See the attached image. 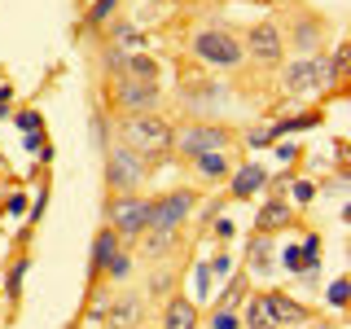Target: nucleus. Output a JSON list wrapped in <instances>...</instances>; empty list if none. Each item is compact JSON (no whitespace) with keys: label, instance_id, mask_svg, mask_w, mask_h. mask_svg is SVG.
Masks as SVG:
<instances>
[{"label":"nucleus","instance_id":"c03bdc74","mask_svg":"<svg viewBox=\"0 0 351 329\" xmlns=\"http://www.w3.org/2000/svg\"><path fill=\"white\" fill-rule=\"evenodd\" d=\"M171 285H176V277H171V272H158V277H154V281H149V290H145V299H154V294H162V290H171Z\"/></svg>","mask_w":351,"mask_h":329},{"label":"nucleus","instance_id":"cd10ccee","mask_svg":"<svg viewBox=\"0 0 351 329\" xmlns=\"http://www.w3.org/2000/svg\"><path fill=\"white\" fill-rule=\"evenodd\" d=\"M114 9H119V0H93V9H88V14H84V27H106V22L110 18H114Z\"/></svg>","mask_w":351,"mask_h":329},{"label":"nucleus","instance_id":"2f4dec72","mask_svg":"<svg viewBox=\"0 0 351 329\" xmlns=\"http://www.w3.org/2000/svg\"><path fill=\"white\" fill-rule=\"evenodd\" d=\"M347 294H351L347 277H334V281H329V290H325V303L334 307V312H343V307H347Z\"/></svg>","mask_w":351,"mask_h":329},{"label":"nucleus","instance_id":"de8ad7c7","mask_svg":"<svg viewBox=\"0 0 351 329\" xmlns=\"http://www.w3.org/2000/svg\"><path fill=\"white\" fill-rule=\"evenodd\" d=\"M219 211H224V202H219V197H215V202H206V211H202V224H211V219H219Z\"/></svg>","mask_w":351,"mask_h":329},{"label":"nucleus","instance_id":"37998d69","mask_svg":"<svg viewBox=\"0 0 351 329\" xmlns=\"http://www.w3.org/2000/svg\"><path fill=\"white\" fill-rule=\"evenodd\" d=\"M27 206H31V202H27V193H9V202H5V211H9V215H14V219H22V215H27Z\"/></svg>","mask_w":351,"mask_h":329},{"label":"nucleus","instance_id":"79ce46f5","mask_svg":"<svg viewBox=\"0 0 351 329\" xmlns=\"http://www.w3.org/2000/svg\"><path fill=\"white\" fill-rule=\"evenodd\" d=\"M14 114V84H0V123Z\"/></svg>","mask_w":351,"mask_h":329},{"label":"nucleus","instance_id":"4c0bfd02","mask_svg":"<svg viewBox=\"0 0 351 329\" xmlns=\"http://www.w3.org/2000/svg\"><path fill=\"white\" fill-rule=\"evenodd\" d=\"M272 154H277V162H285V167H294L303 149L294 145V141H272Z\"/></svg>","mask_w":351,"mask_h":329},{"label":"nucleus","instance_id":"c85d7f7f","mask_svg":"<svg viewBox=\"0 0 351 329\" xmlns=\"http://www.w3.org/2000/svg\"><path fill=\"white\" fill-rule=\"evenodd\" d=\"M285 189H290V197H285L290 206H312L316 202V184L312 180H290Z\"/></svg>","mask_w":351,"mask_h":329},{"label":"nucleus","instance_id":"393cba45","mask_svg":"<svg viewBox=\"0 0 351 329\" xmlns=\"http://www.w3.org/2000/svg\"><path fill=\"white\" fill-rule=\"evenodd\" d=\"M347 53H351V44H334L329 49V88H343L347 84Z\"/></svg>","mask_w":351,"mask_h":329},{"label":"nucleus","instance_id":"58836bf2","mask_svg":"<svg viewBox=\"0 0 351 329\" xmlns=\"http://www.w3.org/2000/svg\"><path fill=\"white\" fill-rule=\"evenodd\" d=\"M44 211H49V184H40L36 202L27 206V219H31V224H40V219H44Z\"/></svg>","mask_w":351,"mask_h":329},{"label":"nucleus","instance_id":"72a5a7b5","mask_svg":"<svg viewBox=\"0 0 351 329\" xmlns=\"http://www.w3.org/2000/svg\"><path fill=\"white\" fill-rule=\"evenodd\" d=\"M180 233H145V255H167Z\"/></svg>","mask_w":351,"mask_h":329},{"label":"nucleus","instance_id":"8fccbe9b","mask_svg":"<svg viewBox=\"0 0 351 329\" xmlns=\"http://www.w3.org/2000/svg\"><path fill=\"white\" fill-rule=\"evenodd\" d=\"M71 329H84V325H71Z\"/></svg>","mask_w":351,"mask_h":329},{"label":"nucleus","instance_id":"7ed1b4c3","mask_svg":"<svg viewBox=\"0 0 351 329\" xmlns=\"http://www.w3.org/2000/svg\"><path fill=\"white\" fill-rule=\"evenodd\" d=\"M149 167H154V158H145V154H136L128 145H106V189H114V193L145 189Z\"/></svg>","mask_w":351,"mask_h":329},{"label":"nucleus","instance_id":"5701e85b","mask_svg":"<svg viewBox=\"0 0 351 329\" xmlns=\"http://www.w3.org/2000/svg\"><path fill=\"white\" fill-rule=\"evenodd\" d=\"M123 80H158V58L154 53H128V66H123Z\"/></svg>","mask_w":351,"mask_h":329},{"label":"nucleus","instance_id":"a211bd4d","mask_svg":"<svg viewBox=\"0 0 351 329\" xmlns=\"http://www.w3.org/2000/svg\"><path fill=\"white\" fill-rule=\"evenodd\" d=\"M246 285H250V272H246V268L233 272V277H228V285L219 290V299H215L211 312H237V307L246 303Z\"/></svg>","mask_w":351,"mask_h":329},{"label":"nucleus","instance_id":"2eb2a0df","mask_svg":"<svg viewBox=\"0 0 351 329\" xmlns=\"http://www.w3.org/2000/svg\"><path fill=\"white\" fill-rule=\"evenodd\" d=\"M158 329H202V312H197L193 299L171 294L167 307H162V325H158Z\"/></svg>","mask_w":351,"mask_h":329},{"label":"nucleus","instance_id":"6e6552de","mask_svg":"<svg viewBox=\"0 0 351 329\" xmlns=\"http://www.w3.org/2000/svg\"><path fill=\"white\" fill-rule=\"evenodd\" d=\"M241 53H246L255 66H281L285 62V36L277 22H255L241 40Z\"/></svg>","mask_w":351,"mask_h":329},{"label":"nucleus","instance_id":"4468645a","mask_svg":"<svg viewBox=\"0 0 351 329\" xmlns=\"http://www.w3.org/2000/svg\"><path fill=\"white\" fill-rule=\"evenodd\" d=\"M294 224V206L285 202V193H272L268 202L259 206V215H255V233H272L277 237L281 228H290Z\"/></svg>","mask_w":351,"mask_h":329},{"label":"nucleus","instance_id":"dca6fc26","mask_svg":"<svg viewBox=\"0 0 351 329\" xmlns=\"http://www.w3.org/2000/svg\"><path fill=\"white\" fill-rule=\"evenodd\" d=\"M141 312H145V299L141 294H119L110 303V316H106V329H141Z\"/></svg>","mask_w":351,"mask_h":329},{"label":"nucleus","instance_id":"f03ea898","mask_svg":"<svg viewBox=\"0 0 351 329\" xmlns=\"http://www.w3.org/2000/svg\"><path fill=\"white\" fill-rule=\"evenodd\" d=\"M189 53L202 66H211V71H237V66H246L241 40L233 36V31H224V27H202L189 40Z\"/></svg>","mask_w":351,"mask_h":329},{"label":"nucleus","instance_id":"bb28decb","mask_svg":"<svg viewBox=\"0 0 351 329\" xmlns=\"http://www.w3.org/2000/svg\"><path fill=\"white\" fill-rule=\"evenodd\" d=\"M123 66H128V53L119 49V44H110V40H106V44H101V71L119 80V75H123Z\"/></svg>","mask_w":351,"mask_h":329},{"label":"nucleus","instance_id":"b1692460","mask_svg":"<svg viewBox=\"0 0 351 329\" xmlns=\"http://www.w3.org/2000/svg\"><path fill=\"white\" fill-rule=\"evenodd\" d=\"M27 272H31V255H14V263H9V272H5V299L9 303L22 299V281H27Z\"/></svg>","mask_w":351,"mask_h":329},{"label":"nucleus","instance_id":"49530a36","mask_svg":"<svg viewBox=\"0 0 351 329\" xmlns=\"http://www.w3.org/2000/svg\"><path fill=\"white\" fill-rule=\"evenodd\" d=\"M246 145H250V149H263V145H272V132H268V127H255V132L246 136Z\"/></svg>","mask_w":351,"mask_h":329},{"label":"nucleus","instance_id":"6ab92c4d","mask_svg":"<svg viewBox=\"0 0 351 329\" xmlns=\"http://www.w3.org/2000/svg\"><path fill=\"white\" fill-rule=\"evenodd\" d=\"M193 171H197V180H228V171H233V162H228V149L197 154V158H193Z\"/></svg>","mask_w":351,"mask_h":329},{"label":"nucleus","instance_id":"a878e982","mask_svg":"<svg viewBox=\"0 0 351 329\" xmlns=\"http://www.w3.org/2000/svg\"><path fill=\"white\" fill-rule=\"evenodd\" d=\"M321 27H325L321 18H299V27H294V49L312 53L316 49V31H321Z\"/></svg>","mask_w":351,"mask_h":329},{"label":"nucleus","instance_id":"412c9836","mask_svg":"<svg viewBox=\"0 0 351 329\" xmlns=\"http://www.w3.org/2000/svg\"><path fill=\"white\" fill-rule=\"evenodd\" d=\"M110 27V44H119L123 53H149V36H141L136 27H128V22H106Z\"/></svg>","mask_w":351,"mask_h":329},{"label":"nucleus","instance_id":"aec40b11","mask_svg":"<svg viewBox=\"0 0 351 329\" xmlns=\"http://www.w3.org/2000/svg\"><path fill=\"white\" fill-rule=\"evenodd\" d=\"M325 123V114L321 110H303V114H290V119H277L268 132H272V141H285L290 132H307V127H321Z\"/></svg>","mask_w":351,"mask_h":329},{"label":"nucleus","instance_id":"f8f14e48","mask_svg":"<svg viewBox=\"0 0 351 329\" xmlns=\"http://www.w3.org/2000/svg\"><path fill=\"white\" fill-rule=\"evenodd\" d=\"M119 250H123V241L114 237V228H97L93 246H88V281H101L106 268H110V259H114Z\"/></svg>","mask_w":351,"mask_h":329},{"label":"nucleus","instance_id":"c756f323","mask_svg":"<svg viewBox=\"0 0 351 329\" xmlns=\"http://www.w3.org/2000/svg\"><path fill=\"white\" fill-rule=\"evenodd\" d=\"M22 145L36 154V162H53V145H49V136H44V132H27V136H22Z\"/></svg>","mask_w":351,"mask_h":329},{"label":"nucleus","instance_id":"ddd939ff","mask_svg":"<svg viewBox=\"0 0 351 329\" xmlns=\"http://www.w3.org/2000/svg\"><path fill=\"white\" fill-rule=\"evenodd\" d=\"M277 268V241L272 233H250L246 237V272L250 277H268Z\"/></svg>","mask_w":351,"mask_h":329},{"label":"nucleus","instance_id":"1a4fd4ad","mask_svg":"<svg viewBox=\"0 0 351 329\" xmlns=\"http://www.w3.org/2000/svg\"><path fill=\"white\" fill-rule=\"evenodd\" d=\"M281 88H285V93H321V88H329L325 53H321V58H294L281 71Z\"/></svg>","mask_w":351,"mask_h":329},{"label":"nucleus","instance_id":"ea45409f","mask_svg":"<svg viewBox=\"0 0 351 329\" xmlns=\"http://www.w3.org/2000/svg\"><path fill=\"white\" fill-rule=\"evenodd\" d=\"M206 325H211V329H241V316L237 312H211Z\"/></svg>","mask_w":351,"mask_h":329},{"label":"nucleus","instance_id":"9b49d317","mask_svg":"<svg viewBox=\"0 0 351 329\" xmlns=\"http://www.w3.org/2000/svg\"><path fill=\"white\" fill-rule=\"evenodd\" d=\"M268 189V171L259 167V162H241V167L228 171V197L233 202H250L255 193Z\"/></svg>","mask_w":351,"mask_h":329},{"label":"nucleus","instance_id":"473e14b6","mask_svg":"<svg viewBox=\"0 0 351 329\" xmlns=\"http://www.w3.org/2000/svg\"><path fill=\"white\" fill-rule=\"evenodd\" d=\"M128 277H132V255H128V250H119V255L110 259V268H106L101 281H128Z\"/></svg>","mask_w":351,"mask_h":329},{"label":"nucleus","instance_id":"f3484780","mask_svg":"<svg viewBox=\"0 0 351 329\" xmlns=\"http://www.w3.org/2000/svg\"><path fill=\"white\" fill-rule=\"evenodd\" d=\"M268 303H272V316H277V329H285V325H307V321H312V312H307V303H299L294 294L268 290Z\"/></svg>","mask_w":351,"mask_h":329},{"label":"nucleus","instance_id":"f257e3e1","mask_svg":"<svg viewBox=\"0 0 351 329\" xmlns=\"http://www.w3.org/2000/svg\"><path fill=\"white\" fill-rule=\"evenodd\" d=\"M171 119H162L158 110H149V114H123L119 119V145L145 154V158H158V154L171 149Z\"/></svg>","mask_w":351,"mask_h":329},{"label":"nucleus","instance_id":"e433bc0d","mask_svg":"<svg viewBox=\"0 0 351 329\" xmlns=\"http://www.w3.org/2000/svg\"><path fill=\"white\" fill-rule=\"evenodd\" d=\"M277 259H281V268L290 272V277H299V272L307 268V263H303V250H299V246H285V250H281Z\"/></svg>","mask_w":351,"mask_h":329},{"label":"nucleus","instance_id":"a18cd8bd","mask_svg":"<svg viewBox=\"0 0 351 329\" xmlns=\"http://www.w3.org/2000/svg\"><path fill=\"white\" fill-rule=\"evenodd\" d=\"M211 228H215V237H219V241H233V233H237V224H233V219H224V215L211 219Z\"/></svg>","mask_w":351,"mask_h":329},{"label":"nucleus","instance_id":"a19ab883","mask_svg":"<svg viewBox=\"0 0 351 329\" xmlns=\"http://www.w3.org/2000/svg\"><path fill=\"white\" fill-rule=\"evenodd\" d=\"M193 281H197V294L206 299V294H211V268H206V259H202V263L193 268Z\"/></svg>","mask_w":351,"mask_h":329},{"label":"nucleus","instance_id":"0eeeda50","mask_svg":"<svg viewBox=\"0 0 351 329\" xmlns=\"http://www.w3.org/2000/svg\"><path fill=\"white\" fill-rule=\"evenodd\" d=\"M110 101H114L119 114H149V110L162 106V84L158 80H110Z\"/></svg>","mask_w":351,"mask_h":329},{"label":"nucleus","instance_id":"7c9ffc66","mask_svg":"<svg viewBox=\"0 0 351 329\" xmlns=\"http://www.w3.org/2000/svg\"><path fill=\"white\" fill-rule=\"evenodd\" d=\"M9 119H14V123L22 127V136H27V132H44V114H40V110H36V106H27V110H18V114H9Z\"/></svg>","mask_w":351,"mask_h":329},{"label":"nucleus","instance_id":"423d86ee","mask_svg":"<svg viewBox=\"0 0 351 329\" xmlns=\"http://www.w3.org/2000/svg\"><path fill=\"white\" fill-rule=\"evenodd\" d=\"M233 145V132H228L224 123H184V127H176V136H171V149L180 154L184 162H193L197 154H215V149H228Z\"/></svg>","mask_w":351,"mask_h":329},{"label":"nucleus","instance_id":"f704fd0d","mask_svg":"<svg viewBox=\"0 0 351 329\" xmlns=\"http://www.w3.org/2000/svg\"><path fill=\"white\" fill-rule=\"evenodd\" d=\"M299 250H303V263H307V268H312V263H321V250H325L321 233H307V237L299 241Z\"/></svg>","mask_w":351,"mask_h":329},{"label":"nucleus","instance_id":"c9c22d12","mask_svg":"<svg viewBox=\"0 0 351 329\" xmlns=\"http://www.w3.org/2000/svg\"><path fill=\"white\" fill-rule=\"evenodd\" d=\"M206 268H211V277H215V281L233 277V255H228V250H215V259H206Z\"/></svg>","mask_w":351,"mask_h":329},{"label":"nucleus","instance_id":"9d476101","mask_svg":"<svg viewBox=\"0 0 351 329\" xmlns=\"http://www.w3.org/2000/svg\"><path fill=\"white\" fill-rule=\"evenodd\" d=\"M180 97H184V106H189V114H197L193 123H202V114H215V110L228 101V84H219V80H189L180 88Z\"/></svg>","mask_w":351,"mask_h":329},{"label":"nucleus","instance_id":"09e8293b","mask_svg":"<svg viewBox=\"0 0 351 329\" xmlns=\"http://www.w3.org/2000/svg\"><path fill=\"white\" fill-rule=\"evenodd\" d=\"M307 329H338V325H329V321H316V325H307Z\"/></svg>","mask_w":351,"mask_h":329},{"label":"nucleus","instance_id":"39448f33","mask_svg":"<svg viewBox=\"0 0 351 329\" xmlns=\"http://www.w3.org/2000/svg\"><path fill=\"white\" fill-rule=\"evenodd\" d=\"M197 206V189H167L162 197H149V224L145 233H180Z\"/></svg>","mask_w":351,"mask_h":329},{"label":"nucleus","instance_id":"4be33fe9","mask_svg":"<svg viewBox=\"0 0 351 329\" xmlns=\"http://www.w3.org/2000/svg\"><path fill=\"white\" fill-rule=\"evenodd\" d=\"M110 303H114V294H110L101 281H93V290H88V307H84V321L93 325V329H97V325H106Z\"/></svg>","mask_w":351,"mask_h":329},{"label":"nucleus","instance_id":"20e7f679","mask_svg":"<svg viewBox=\"0 0 351 329\" xmlns=\"http://www.w3.org/2000/svg\"><path fill=\"white\" fill-rule=\"evenodd\" d=\"M145 224H149V197L145 193H114L106 202V228H114L119 241L145 237Z\"/></svg>","mask_w":351,"mask_h":329}]
</instances>
